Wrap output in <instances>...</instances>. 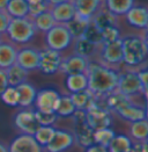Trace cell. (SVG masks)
Instances as JSON below:
<instances>
[{"instance_id": "6da1fadb", "label": "cell", "mask_w": 148, "mask_h": 152, "mask_svg": "<svg viewBox=\"0 0 148 152\" xmlns=\"http://www.w3.org/2000/svg\"><path fill=\"white\" fill-rule=\"evenodd\" d=\"M118 71L99 62H90L88 64L86 75L88 87L96 98V100L105 98L111 92L116 91L118 84Z\"/></svg>"}, {"instance_id": "7a4b0ae2", "label": "cell", "mask_w": 148, "mask_h": 152, "mask_svg": "<svg viewBox=\"0 0 148 152\" xmlns=\"http://www.w3.org/2000/svg\"><path fill=\"white\" fill-rule=\"evenodd\" d=\"M123 49V64L128 69L141 67L148 55L147 39L140 35H128L122 38Z\"/></svg>"}, {"instance_id": "3957f363", "label": "cell", "mask_w": 148, "mask_h": 152, "mask_svg": "<svg viewBox=\"0 0 148 152\" xmlns=\"http://www.w3.org/2000/svg\"><path fill=\"white\" fill-rule=\"evenodd\" d=\"M36 33L37 30L34 22L29 16L11 19L6 30V35L8 38L16 44H25L30 42L36 35Z\"/></svg>"}, {"instance_id": "277c9868", "label": "cell", "mask_w": 148, "mask_h": 152, "mask_svg": "<svg viewBox=\"0 0 148 152\" xmlns=\"http://www.w3.org/2000/svg\"><path fill=\"white\" fill-rule=\"evenodd\" d=\"M116 91L120 92L122 94L131 99L136 95L142 94L146 96L147 94V91L142 87L138 78L136 70H133V69H128L118 73V84H117Z\"/></svg>"}, {"instance_id": "5b68a950", "label": "cell", "mask_w": 148, "mask_h": 152, "mask_svg": "<svg viewBox=\"0 0 148 152\" xmlns=\"http://www.w3.org/2000/svg\"><path fill=\"white\" fill-rule=\"evenodd\" d=\"M45 42L49 49L60 52L71 45L73 38L66 26L56 23L48 33H45Z\"/></svg>"}, {"instance_id": "8992f818", "label": "cell", "mask_w": 148, "mask_h": 152, "mask_svg": "<svg viewBox=\"0 0 148 152\" xmlns=\"http://www.w3.org/2000/svg\"><path fill=\"white\" fill-rule=\"evenodd\" d=\"M99 63L104 64L111 69L117 70V67L123 64V49H122V38L111 42L103 43L99 47Z\"/></svg>"}, {"instance_id": "52a82bcc", "label": "cell", "mask_w": 148, "mask_h": 152, "mask_svg": "<svg viewBox=\"0 0 148 152\" xmlns=\"http://www.w3.org/2000/svg\"><path fill=\"white\" fill-rule=\"evenodd\" d=\"M86 123L94 131L110 128L112 124V114L105 107L96 102L86 112Z\"/></svg>"}, {"instance_id": "ba28073f", "label": "cell", "mask_w": 148, "mask_h": 152, "mask_svg": "<svg viewBox=\"0 0 148 152\" xmlns=\"http://www.w3.org/2000/svg\"><path fill=\"white\" fill-rule=\"evenodd\" d=\"M62 55L60 52L52 49H43L39 51V64L38 70H41L44 75H54L59 71L62 63Z\"/></svg>"}, {"instance_id": "9c48e42d", "label": "cell", "mask_w": 148, "mask_h": 152, "mask_svg": "<svg viewBox=\"0 0 148 152\" xmlns=\"http://www.w3.org/2000/svg\"><path fill=\"white\" fill-rule=\"evenodd\" d=\"M60 95L57 91L51 88H44L38 91L35 99V110L44 112V113H54L57 102Z\"/></svg>"}, {"instance_id": "30bf717a", "label": "cell", "mask_w": 148, "mask_h": 152, "mask_svg": "<svg viewBox=\"0 0 148 152\" xmlns=\"http://www.w3.org/2000/svg\"><path fill=\"white\" fill-rule=\"evenodd\" d=\"M14 126L22 134L34 135L39 127L35 117V110L28 108L25 110L17 112L14 116Z\"/></svg>"}, {"instance_id": "8fae6325", "label": "cell", "mask_w": 148, "mask_h": 152, "mask_svg": "<svg viewBox=\"0 0 148 152\" xmlns=\"http://www.w3.org/2000/svg\"><path fill=\"white\" fill-rule=\"evenodd\" d=\"M75 10V16L90 21L103 7V0H71Z\"/></svg>"}, {"instance_id": "7c38bea8", "label": "cell", "mask_w": 148, "mask_h": 152, "mask_svg": "<svg viewBox=\"0 0 148 152\" xmlns=\"http://www.w3.org/2000/svg\"><path fill=\"white\" fill-rule=\"evenodd\" d=\"M74 144L73 134L67 130L56 129L53 137L45 146L46 152H64L72 148Z\"/></svg>"}, {"instance_id": "4fadbf2b", "label": "cell", "mask_w": 148, "mask_h": 152, "mask_svg": "<svg viewBox=\"0 0 148 152\" xmlns=\"http://www.w3.org/2000/svg\"><path fill=\"white\" fill-rule=\"evenodd\" d=\"M9 152H43V148L36 142L33 135L20 134L8 146Z\"/></svg>"}, {"instance_id": "5bb4252c", "label": "cell", "mask_w": 148, "mask_h": 152, "mask_svg": "<svg viewBox=\"0 0 148 152\" xmlns=\"http://www.w3.org/2000/svg\"><path fill=\"white\" fill-rule=\"evenodd\" d=\"M88 64H89V59L73 53V55L62 59L59 71L67 76L78 75V73H86Z\"/></svg>"}, {"instance_id": "9a60e30c", "label": "cell", "mask_w": 148, "mask_h": 152, "mask_svg": "<svg viewBox=\"0 0 148 152\" xmlns=\"http://www.w3.org/2000/svg\"><path fill=\"white\" fill-rule=\"evenodd\" d=\"M15 64L28 72L37 70L39 64V51L34 48H22L17 50Z\"/></svg>"}, {"instance_id": "2e32d148", "label": "cell", "mask_w": 148, "mask_h": 152, "mask_svg": "<svg viewBox=\"0 0 148 152\" xmlns=\"http://www.w3.org/2000/svg\"><path fill=\"white\" fill-rule=\"evenodd\" d=\"M125 19L127 23L138 29L146 30L148 26V10L142 5H133L125 13Z\"/></svg>"}, {"instance_id": "e0dca14e", "label": "cell", "mask_w": 148, "mask_h": 152, "mask_svg": "<svg viewBox=\"0 0 148 152\" xmlns=\"http://www.w3.org/2000/svg\"><path fill=\"white\" fill-rule=\"evenodd\" d=\"M49 11L54 22L58 25H66L75 18V10L71 0L59 4V5L51 6Z\"/></svg>"}, {"instance_id": "ac0fdd59", "label": "cell", "mask_w": 148, "mask_h": 152, "mask_svg": "<svg viewBox=\"0 0 148 152\" xmlns=\"http://www.w3.org/2000/svg\"><path fill=\"white\" fill-rule=\"evenodd\" d=\"M116 114H118L123 120L127 122H138L141 120H147V110L145 106L136 104L134 102H131L130 104L125 106L120 110H118Z\"/></svg>"}, {"instance_id": "d6986e66", "label": "cell", "mask_w": 148, "mask_h": 152, "mask_svg": "<svg viewBox=\"0 0 148 152\" xmlns=\"http://www.w3.org/2000/svg\"><path fill=\"white\" fill-rule=\"evenodd\" d=\"M99 100L104 101L103 107H105L110 113H117L118 110H120L125 106H127L131 102H133L131 98L124 95L118 91H113V92H111L110 94H108L105 98L99 99Z\"/></svg>"}, {"instance_id": "ffe728a7", "label": "cell", "mask_w": 148, "mask_h": 152, "mask_svg": "<svg viewBox=\"0 0 148 152\" xmlns=\"http://www.w3.org/2000/svg\"><path fill=\"white\" fill-rule=\"evenodd\" d=\"M74 143L78 144L80 148L87 149L91 144H94V130L87 123L74 126Z\"/></svg>"}, {"instance_id": "44dd1931", "label": "cell", "mask_w": 148, "mask_h": 152, "mask_svg": "<svg viewBox=\"0 0 148 152\" xmlns=\"http://www.w3.org/2000/svg\"><path fill=\"white\" fill-rule=\"evenodd\" d=\"M16 91L19 94V106L22 108H30L36 99V88L28 81H25L16 86Z\"/></svg>"}, {"instance_id": "7402d4cb", "label": "cell", "mask_w": 148, "mask_h": 152, "mask_svg": "<svg viewBox=\"0 0 148 152\" xmlns=\"http://www.w3.org/2000/svg\"><path fill=\"white\" fill-rule=\"evenodd\" d=\"M16 53L17 49L11 42L0 41V69L6 70L13 64H15L16 61Z\"/></svg>"}, {"instance_id": "603a6c76", "label": "cell", "mask_w": 148, "mask_h": 152, "mask_svg": "<svg viewBox=\"0 0 148 152\" xmlns=\"http://www.w3.org/2000/svg\"><path fill=\"white\" fill-rule=\"evenodd\" d=\"M70 98L73 102L75 109H79V110L87 112L96 103L95 95L89 89H85V91H81L78 93H72L70 95Z\"/></svg>"}, {"instance_id": "cb8c5ba5", "label": "cell", "mask_w": 148, "mask_h": 152, "mask_svg": "<svg viewBox=\"0 0 148 152\" xmlns=\"http://www.w3.org/2000/svg\"><path fill=\"white\" fill-rule=\"evenodd\" d=\"M90 22L96 28H99V30H103V29L109 28V27H117L118 21H117L116 15H113L111 12H109L105 7H102L99 12L93 16Z\"/></svg>"}, {"instance_id": "d4e9b609", "label": "cell", "mask_w": 148, "mask_h": 152, "mask_svg": "<svg viewBox=\"0 0 148 152\" xmlns=\"http://www.w3.org/2000/svg\"><path fill=\"white\" fill-rule=\"evenodd\" d=\"M5 72H6V77H7L8 86H13V87H16L20 84L27 81V78L29 75L28 71H25V69H22L17 64H13L12 66H9L8 69L5 70Z\"/></svg>"}, {"instance_id": "484cf974", "label": "cell", "mask_w": 148, "mask_h": 152, "mask_svg": "<svg viewBox=\"0 0 148 152\" xmlns=\"http://www.w3.org/2000/svg\"><path fill=\"white\" fill-rule=\"evenodd\" d=\"M132 146H133V140L127 135L119 134L113 136L107 149L109 152H131Z\"/></svg>"}, {"instance_id": "4316f807", "label": "cell", "mask_w": 148, "mask_h": 152, "mask_svg": "<svg viewBox=\"0 0 148 152\" xmlns=\"http://www.w3.org/2000/svg\"><path fill=\"white\" fill-rule=\"evenodd\" d=\"M5 11L12 19L27 18L29 15V5L25 0H9Z\"/></svg>"}, {"instance_id": "83f0119b", "label": "cell", "mask_w": 148, "mask_h": 152, "mask_svg": "<svg viewBox=\"0 0 148 152\" xmlns=\"http://www.w3.org/2000/svg\"><path fill=\"white\" fill-rule=\"evenodd\" d=\"M103 4L109 12L118 16L125 15V13L134 5V0H103Z\"/></svg>"}, {"instance_id": "f1b7e54d", "label": "cell", "mask_w": 148, "mask_h": 152, "mask_svg": "<svg viewBox=\"0 0 148 152\" xmlns=\"http://www.w3.org/2000/svg\"><path fill=\"white\" fill-rule=\"evenodd\" d=\"M66 87L72 93H78L85 91L88 87V79L86 73L70 75L66 78Z\"/></svg>"}, {"instance_id": "f546056e", "label": "cell", "mask_w": 148, "mask_h": 152, "mask_svg": "<svg viewBox=\"0 0 148 152\" xmlns=\"http://www.w3.org/2000/svg\"><path fill=\"white\" fill-rule=\"evenodd\" d=\"M133 142H147L148 137V122L147 120H141L131 123L130 136Z\"/></svg>"}, {"instance_id": "4dcf8cb0", "label": "cell", "mask_w": 148, "mask_h": 152, "mask_svg": "<svg viewBox=\"0 0 148 152\" xmlns=\"http://www.w3.org/2000/svg\"><path fill=\"white\" fill-rule=\"evenodd\" d=\"M99 49V47L94 45L93 43H90L89 41H87L86 38L80 37L74 39V53L79 55L83 58L89 59Z\"/></svg>"}, {"instance_id": "1f68e13d", "label": "cell", "mask_w": 148, "mask_h": 152, "mask_svg": "<svg viewBox=\"0 0 148 152\" xmlns=\"http://www.w3.org/2000/svg\"><path fill=\"white\" fill-rule=\"evenodd\" d=\"M31 20L34 22V26H35L36 30L43 31V33H48L50 29L56 25V22H54V20H53V18H52V15H51L49 10L45 11V12L41 13L39 15H37L35 18H33Z\"/></svg>"}, {"instance_id": "d6a6232c", "label": "cell", "mask_w": 148, "mask_h": 152, "mask_svg": "<svg viewBox=\"0 0 148 152\" xmlns=\"http://www.w3.org/2000/svg\"><path fill=\"white\" fill-rule=\"evenodd\" d=\"M89 23H90V21H86L83 19H80V18L75 16L72 21H70L68 23H66L65 26H66L67 30L70 31V34H71V36H72L74 41L76 38L82 37L87 26L89 25Z\"/></svg>"}, {"instance_id": "836d02e7", "label": "cell", "mask_w": 148, "mask_h": 152, "mask_svg": "<svg viewBox=\"0 0 148 152\" xmlns=\"http://www.w3.org/2000/svg\"><path fill=\"white\" fill-rule=\"evenodd\" d=\"M75 110V107H74L73 102L71 100L70 95H60L59 100L57 102V106H56V109H54V113L57 114V116H62V117H68V116H72V114Z\"/></svg>"}, {"instance_id": "e575fe53", "label": "cell", "mask_w": 148, "mask_h": 152, "mask_svg": "<svg viewBox=\"0 0 148 152\" xmlns=\"http://www.w3.org/2000/svg\"><path fill=\"white\" fill-rule=\"evenodd\" d=\"M54 131H56L54 127H38L33 136L42 148H45L49 144L51 138L53 137Z\"/></svg>"}, {"instance_id": "d590c367", "label": "cell", "mask_w": 148, "mask_h": 152, "mask_svg": "<svg viewBox=\"0 0 148 152\" xmlns=\"http://www.w3.org/2000/svg\"><path fill=\"white\" fill-rule=\"evenodd\" d=\"M115 131L111 128H105V129H101L94 131V143L102 145L104 148H108L110 144L111 140L115 136Z\"/></svg>"}, {"instance_id": "8d00e7d4", "label": "cell", "mask_w": 148, "mask_h": 152, "mask_svg": "<svg viewBox=\"0 0 148 152\" xmlns=\"http://www.w3.org/2000/svg\"><path fill=\"white\" fill-rule=\"evenodd\" d=\"M82 37L86 38L87 41H89L90 43H93L96 47L102 45V43H103L102 42V33H101V30H99V28H96L91 22L87 26Z\"/></svg>"}, {"instance_id": "74e56055", "label": "cell", "mask_w": 148, "mask_h": 152, "mask_svg": "<svg viewBox=\"0 0 148 152\" xmlns=\"http://www.w3.org/2000/svg\"><path fill=\"white\" fill-rule=\"evenodd\" d=\"M0 98L5 104H7L9 107H17L19 106V94H17L16 87L8 86L1 93Z\"/></svg>"}, {"instance_id": "f35d334b", "label": "cell", "mask_w": 148, "mask_h": 152, "mask_svg": "<svg viewBox=\"0 0 148 152\" xmlns=\"http://www.w3.org/2000/svg\"><path fill=\"white\" fill-rule=\"evenodd\" d=\"M35 117L39 127H53L58 120L56 113H44L39 110H35Z\"/></svg>"}, {"instance_id": "ab89813d", "label": "cell", "mask_w": 148, "mask_h": 152, "mask_svg": "<svg viewBox=\"0 0 148 152\" xmlns=\"http://www.w3.org/2000/svg\"><path fill=\"white\" fill-rule=\"evenodd\" d=\"M101 33H102V42L103 43H111V42H115V41L122 38L120 37V30L118 27L105 28V29L101 30Z\"/></svg>"}, {"instance_id": "60d3db41", "label": "cell", "mask_w": 148, "mask_h": 152, "mask_svg": "<svg viewBox=\"0 0 148 152\" xmlns=\"http://www.w3.org/2000/svg\"><path fill=\"white\" fill-rule=\"evenodd\" d=\"M49 8H50L49 5H48L45 1L36 4V5H29V15H28V16H29L30 19H33V18H35L37 15H39L41 13L48 11Z\"/></svg>"}, {"instance_id": "b9f144b4", "label": "cell", "mask_w": 148, "mask_h": 152, "mask_svg": "<svg viewBox=\"0 0 148 152\" xmlns=\"http://www.w3.org/2000/svg\"><path fill=\"white\" fill-rule=\"evenodd\" d=\"M11 16L7 14L6 11H0V35L6 34L8 23L11 21Z\"/></svg>"}, {"instance_id": "7bdbcfd3", "label": "cell", "mask_w": 148, "mask_h": 152, "mask_svg": "<svg viewBox=\"0 0 148 152\" xmlns=\"http://www.w3.org/2000/svg\"><path fill=\"white\" fill-rule=\"evenodd\" d=\"M136 75H138V78L142 85V87L147 91L148 88V72L146 70V67H139V70H136Z\"/></svg>"}, {"instance_id": "ee69618b", "label": "cell", "mask_w": 148, "mask_h": 152, "mask_svg": "<svg viewBox=\"0 0 148 152\" xmlns=\"http://www.w3.org/2000/svg\"><path fill=\"white\" fill-rule=\"evenodd\" d=\"M72 118H73L74 126L86 123V112H85V110L75 109V110H74V113L72 114Z\"/></svg>"}, {"instance_id": "f6af8a7d", "label": "cell", "mask_w": 148, "mask_h": 152, "mask_svg": "<svg viewBox=\"0 0 148 152\" xmlns=\"http://www.w3.org/2000/svg\"><path fill=\"white\" fill-rule=\"evenodd\" d=\"M131 152H148L147 142H133Z\"/></svg>"}, {"instance_id": "bcb514c9", "label": "cell", "mask_w": 148, "mask_h": 152, "mask_svg": "<svg viewBox=\"0 0 148 152\" xmlns=\"http://www.w3.org/2000/svg\"><path fill=\"white\" fill-rule=\"evenodd\" d=\"M8 87V83H7V77H6V72L5 70L0 69V95L5 89Z\"/></svg>"}, {"instance_id": "7dc6e473", "label": "cell", "mask_w": 148, "mask_h": 152, "mask_svg": "<svg viewBox=\"0 0 148 152\" xmlns=\"http://www.w3.org/2000/svg\"><path fill=\"white\" fill-rule=\"evenodd\" d=\"M86 152H109L107 148L102 146V145H99V144H91L90 146H88L86 149Z\"/></svg>"}, {"instance_id": "c3c4849f", "label": "cell", "mask_w": 148, "mask_h": 152, "mask_svg": "<svg viewBox=\"0 0 148 152\" xmlns=\"http://www.w3.org/2000/svg\"><path fill=\"white\" fill-rule=\"evenodd\" d=\"M66 1H70V0H45V2L49 5V7L54 6V5H59V4L66 2Z\"/></svg>"}, {"instance_id": "681fc988", "label": "cell", "mask_w": 148, "mask_h": 152, "mask_svg": "<svg viewBox=\"0 0 148 152\" xmlns=\"http://www.w3.org/2000/svg\"><path fill=\"white\" fill-rule=\"evenodd\" d=\"M8 2H9V0H0V11H5Z\"/></svg>"}, {"instance_id": "f907efd6", "label": "cell", "mask_w": 148, "mask_h": 152, "mask_svg": "<svg viewBox=\"0 0 148 152\" xmlns=\"http://www.w3.org/2000/svg\"><path fill=\"white\" fill-rule=\"evenodd\" d=\"M0 152H9L8 151V145H6L4 142H0Z\"/></svg>"}, {"instance_id": "816d5d0a", "label": "cell", "mask_w": 148, "mask_h": 152, "mask_svg": "<svg viewBox=\"0 0 148 152\" xmlns=\"http://www.w3.org/2000/svg\"><path fill=\"white\" fill-rule=\"evenodd\" d=\"M28 2V5H36V4H39V2H43L45 0H25Z\"/></svg>"}, {"instance_id": "f5cc1de1", "label": "cell", "mask_w": 148, "mask_h": 152, "mask_svg": "<svg viewBox=\"0 0 148 152\" xmlns=\"http://www.w3.org/2000/svg\"><path fill=\"white\" fill-rule=\"evenodd\" d=\"M0 41H1V35H0Z\"/></svg>"}]
</instances>
